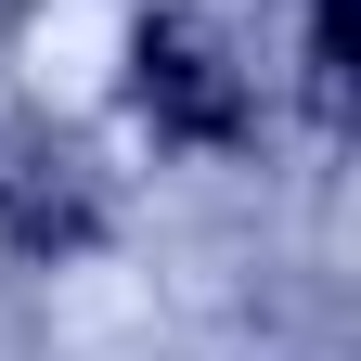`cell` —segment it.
<instances>
[{
  "label": "cell",
  "instance_id": "cell-1",
  "mask_svg": "<svg viewBox=\"0 0 361 361\" xmlns=\"http://www.w3.org/2000/svg\"><path fill=\"white\" fill-rule=\"evenodd\" d=\"M129 104H142L168 142H207V155L245 142V78L219 65L194 26H142V39H129Z\"/></svg>",
  "mask_w": 361,
  "mask_h": 361
},
{
  "label": "cell",
  "instance_id": "cell-2",
  "mask_svg": "<svg viewBox=\"0 0 361 361\" xmlns=\"http://www.w3.org/2000/svg\"><path fill=\"white\" fill-rule=\"evenodd\" d=\"M0 233L26 258H78L104 233V180L78 142H0Z\"/></svg>",
  "mask_w": 361,
  "mask_h": 361
},
{
  "label": "cell",
  "instance_id": "cell-3",
  "mask_svg": "<svg viewBox=\"0 0 361 361\" xmlns=\"http://www.w3.org/2000/svg\"><path fill=\"white\" fill-rule=\"evenodd\" d=\"M361 0H310V116L323 129H348V104H361Z\"/></svg>",
  "mask_w": 361,
  "mask_h": 361
}]
</instances>
